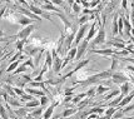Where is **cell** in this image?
I'll return each instance as SVG.
<instances>
[{
  "label": "cell",
  "mask_w": 134,
  "mask_h": 119,
  "mask_svg": "<svg viewBox=\"0 0 134 119\" xmlns=\"http://www.w3.org/2000/svg\"><path fill=\"white\" fill-rule=\"evenodd\" d=\"M114 71L110 70V69H107V70H103L100 73H95L93 75H89L87 79L84 80H79L76 82L75 84H78L79 87H89V85H93V84H97V83H100L102 80H107V79H110L111 74Z\"/></svg>",
  "instance_id": "1"
},
{
  "label": "cell",
  "mask_w": 134,
  "mask_h": 119,
  "mask_svg": "<svg viewBox=\"0 0 134 119\" xmlns=\"http://www.w3.org/2000/svg\"><path fill=\"white\" fill-rule=\"evenodd\" d=\"M35 30V25L34 24H30V25H26V26H24L23 29L20 30L19 33H18L16 35H15V39L18 40H23V39H28V36L33 33Z\"/></svg>",
  "instance_id": "2"
},
{
  "label": "cell",
  "mask_w": 134,
  "mask_h": 119,
  "mask_svg": "<svg viewBox=\"0 0 134 119\" xmlns=\"http://www.w3.org/2000/svg\"><path fill=\"white\" fill-rule=\"evenodd\" d=\"M89 28H90V26H89L88 24H83V25L79 26V29H78V31H76V34H75V38H74V45H78V44L85 38Z\"/></svg>",
  "instance_id": "3"
},
{
  "label": "cell",
  "mask_w": 134,
  "mask_h": 119,
  "mask_svg": "<svg viewBox=\"0 0 134 119\" xmlns=\"http://www.w3.org/2000/svg\"><path fill=\"white\" fill-rule=\"evenodd\" d=\"M111 82L115 84H119V85H122L123 83H127L129 82V78L127 74H124V73H120V71H114L113 74H111Z\"/></svg>",
  "instance_id": "4"
},
{
  "label": "cell",
  "mask_w": 134,
  "mask_h": 119,
  "mask_svg": "<svg viewBox=\"0 0 134 119\" xmlns=\"http://www.w3.org/2000/svg\"><path fill=\"white\" fill-rule=\"evenodd\" d=\"M52 56H53V70L55 71V73H59V71L62 70V64H63V60L60 59V56H59V54L55 52V49H53L52 52Z\"/></svg>",
  "instance_id": "5"
},
{
  "label": "cell",
  "mask_w": 134,
  "mask_h": 119,
  "mask_svg": "<svg viewBox=\"0 0 134 119\" xmlns=\"http://www.w3.org/2000/svg\"><path fill=\"white\" fill-rule=\"evenodd\" d=\"M105 43V30H104V25L100 26V29L98 30L97 35L94 36V40L92 43V48L95 45H99V44H104Z\"/></svg>",
  "instance_id": "6"
},
{
  "label": "cell",
  "mask_w": 134,
  "mask_h": 119,
  "mask_svg": "<svg viewBox=\"0 0 134 119\" xmlns=\"http://www.w3.org/2000/svg\"><path fill=\"white\" fill-rule=\"evenodd\" d=\"M88 45H89V42L84 40V39H83V42H80L78 44V48H76V56H75L76 61L83 58V55L85 54V52H87V49H88Z\"/></svg>",
  "instance_id": "7"
},
{
  "label": "cell",
  "mask_w": 134,
  "mask_h": 119,
  "mask_svg": "<svg viewBox=\"0 0 134 119\" xmlns=\"http://www.w3.org/2000/svg\"><path fill=\"white\" fill-rule=\"evenodd\" d=\"M28 9H29L31 13H34L35 15H38V16H43V18L48 19L49 21H53L52 16H50L48 13H45V10H43L41 8H38V6H35V5H29L28 6Z\"/></svg>",
  "instance_id": "8"
},
{
  "label": "cell",
  "mask_w": 134,
  "mask_h": 119,
  "mask_svg": "<svg viewBox=\"0 0 134 119\" xmlns=\"http://www.w3.org/2000/svg\"><path fill=\"white\" fill-rule=\"evenodd\" d=\"M59 103H60L59 100H55L54 103L49 104V105L47 107V109L44 110V113H43V119H50L52 118L53 113H54V109L59 105Z\"/></svg>",
  "instance_id": "9"
},
{
  "label": "cell",
  "mask_w": 134,
  "mask_h": 119,
  "mask_svg": "<svg viewBox=\"0 0 134 119\" xmlns=\"http://www.w3.org/2000/svg\"><path fill=\"white\" fill-rule=\"evenodd\" d=\"M16 10H19L20 12V14H24L25 16H28V18L33 19V20H38V21H41L40 16H38V15H35L34 13H31L29 10V9H25V8H23V6H16Z\"/></svg>",
  "instance_id": "10"
},
{
  "label": "cell",
  "mask_w": 134,
  "mask_h": 119,
  "mask_svg": "<svg viewBox=\"0 0 134 119\" xmlns=\"http://www.w3.org/2000/svg\"><path fill=\"white\" fill-rule=\"evenodd\" d=\"M15 21H16L18 24H20V25H23V26H26V25L33 24V19L25 16L24 14H16V16H15Z\"/></svg>",
  "instance_id": "11"
},
{
  "label": "cell",
  "mask_w": 134,
  "mask_h": 119,
  "mask_svg": "<svg viewBox=\"0 0 134 119\" xmlns=\"http://www.w3.org/2000/svg\"><path fill=\"white\" fill-rule=\"evenodd\" d=\"M97 23H98V21H95V23H93L90 25V28L88 30V33H87V35H85V38H84V40L90 42L94 36L97 35V33H98V30H97Z\"/></svg>",
  "instance_id": "12"
},
{
  "label": "cell",
  "mask_w": 134,
  "mask_h": 119,
  "mask_svg": "<svg viewBox=\"0 0 134 119\" xmlns=\"http://www.w3.org/2000/svg\"><path fill=\"white\" fill-rule=\"evenodd\" d=\"M114 49H92V53L99 54V55H104V56H111L114 55Z\"/></svg>",
  "instance_id": "13"
},
{
  "label": "cell",
  "mask_w": 134,
  "mask_h": 119,
  "mask_svg": "<svg viewBox=\"0 0 134 119\" xmlns=\"http://www.w3.org/2000/svg\"><path fill=\"white\" fill-rule=\"evenodd\" d=\"M24 90H25V93L33 95V97H39V98H40V97H43V95H47L44 90H38V89H35V88H30V87L25 88Z\"/></svg>",
  "instance_id": "14"
},
{
  "label": "cell",
  "mask_w": 134,
  "mask_h": 119,
  "mask_svg": "<svg viewBox=\"0 0 134 119\" xmlns=\"http://www.w3.org/2000/svg\"><path fill=\"white\" fill-rule=\"evenodd\" d=\"M14 113H15V115H16L18 118L24 119L28 114H29V110H28V108L20 107V108H16V110H14Z\"/></svg>",
  "instance_id": "15"
},
{
  "label": "cell",
  "mask_w": 134,
  "mask_h": 119,
  "mask_svg": "<svg viewBox=\"0 0 134 119\" xmlns=\"http://www.w3.org/2000/svg\"><path fill=\"white\" fill-rule=\"evenodd\" d=\"M41 9H43V10H49V12H54V13H60V12H62L58 6H55L54 4H52V3H45V4H41Z\"/></svg>",
  "instance_id": "16"
},
{
  "label": "cell",
  "mask_w": 134,
  "mask_h": 119,
  "mask_svg": "<svg viewBox=\"0 0 134 119\" xmlns=\"http://www.w3.org/2000/svg\"><path fill=\"white\" fill-rule=\"evenodd\" d=\"M134 99V93H130V94H128L127 97H124L122 99V101L119 103V105H118L117 108H123V107H127L130 101Z\"/></svg>",
  "instance_id": "17"
},
{
  "label": "cell",
  "mask_w": 134,
  "mask_h": 119,
  "mask_svg": "<svg viewBox=\"0 0 134 119\" xmlns=\"http://www.w3.org/2000/svg\"><path fill=\"white\" fill-rule=\"evenodd\" d=\"M109 45H113L114 48H117V49H125V43L123 42L122 39H113L111 42L108 43Z\"/></svg>",
  "instance_id": "18"
},
{
  "label": "cell",
  "mask_w": 134,
  "mask_h": 119,
  "mask_svg": "<svg viewBox=\"0 0 134 119\" xmlns=\"http://www.w3.org/2000/svg\"><path fill=\"white\" fill-rule=\"evenodd\" d=\"M79 109L78 108H66L65 110H63V113L60 114V118H68L70 115H74Z\"/></svg>",
  "instance_id": "19"
},
{
  "label": "cell",
  "mask_w": 134,
  "mask_h": 119,
  "mask_svg": "<svg viewBox=\"0 0 134 119\" xmlns=\"http://www.w3.org/2000/svg\"><path fill=\"white\" fill-rule=\"evenodd\" d=\"M123 21H124V33H125V35L130 36V34H132V24L129 21L128 16H124Z\"/></svg>",
  "instance_id": "20"
},
{
  "label": "cell",
  "mask_w": 134,
  "mask_h": 119,
  "mask_svg": "<svg viewBox=\"0 0 134 119\" xmlns=\"http://www.w3.org/2000/svg\"><path fill=\"white\" fill-rule=\"evenodd\" d=\"M111 34H113V36H115L117 34H119V30H118V14L114 15L113 23H111Z\"/></svg>",
  "instance_id": "21"
},
{
  "label": "cell",
  "mask_w": 134,
  "mask_h": 119,
  "mask_svg": "<svg viewBox=\"0 0 134 119\" xmlns=\"http://www.w3.org/2000/svg\"><path fill=\"white\" fill-rule=\"evenodd\" d=\"M120 94L123 95V97H127V95L129 94V92H130V84H129V82H127V83H123L122 85H120Z\"/></svg>",
  "instance_id": "22"
},
{
  "label": "cell",
  "mask_w": 134,
  "mask_h": 119,
  "mask_svg": "<svg viewBox=\"0 0 134 119\" xmlns=\"http://www.w3.org/2000/svg\"><path fill=\"white\" fill-rule=\"evenodd\" d=\"M124 16L123 15H118V30H119V34L123 35L124 34Z\"/></svg>",
  "instance_id": "23"
},
{
  "label": "cell",
  "mask_w": 134,
  "mask_h": 119,
  "mask_svg": "<svg viewBox=\"0 0 134 119\" xmlns=\"http://www.w3.org/2000/svg\"><path fill=\"white\" fill-rule=\"evenodd\" d=\"M108 90H110L109 87H104V85L99 84V85L95 88V95H102V94H104V93H107Z\"/></svg>",
  "instance_id": "24"
},
{
  "label": "cell",
  "mask_w": 134,
  "mask_h": 119,
  "mask_svg": "<svg viewBox=\"0 0 134 119\" xmlns=\"http://www.w3.org/2000/svg\"><path fill=\"white\" fill-rule=\"evenodd\" d=\"M40 107V101L38 100V99H33V100H29L25 103V108H38Z\"/></svg>",
  "instance_id": "25"
},
{
  "label": "cell",
  "mask_w": 134,
  "mask_h": 119,
  "mask_svg": "<svg viewBox=\"0 0 134 119\" xmlns=\"http://www.w3.org/2000/svg\"><path fill=\"white\" fill-rule=\"evenodd\" d=\"M24 50H25V52H26V53L31 56V55H35V54H36V52H38V50H40V49H39L38 47H34V45H28V47L25 48Z\"/></svg>",
  "instance_id": "26"
},
{
  "label": "cell",
  "mask_w": 134,
  "mask_h": 119,
  "mask_svg": "<svg viewBox=\"0 0 134 119\" xmlns=\"http://www.w3.org/2000/svg\"><path fill=\"white\" fill-rule=\"evenodd\" d=\"M44 109L45 108H43V107H40V108H36L35 110H33V112H30V114L34 117L35 119H38L39 117H41L43 115V113H44Z\"/></svg>",
  "instance_id": "27"
},
{
  "label": "cell",
  "mask_w": 134,
  "mask_h": 119,
  "mask_svg": "<svg viewBox=\"0 0 134 119\" xmlns=\"http://www.w3.org/2000/svg\"><path fill=\"white\" fill-rule=\"evenodd\" d=\"M39 101H40V107L47 108L48 105H49V103H50V98H49L48 95H43V97H40Z\"/></svg>",
  "instance_id": "28"
},
{
  "label": "cell",
  "mask_w": 134,
  "mask_h": 119,
  "mask_svg": "<svg viewBox=\"0 0 134 119\" xmlns=\"http://www.w3.org/2000/svg\"><path fill=\"white\" fill-rule=\"evenodd\" d=\"M26 39H23V40H16V43H15V48H16V50L18 52H21L23 53V50H24V45L26 44Z\"/></svg>",
  "instance_id": "29"
},
{
  "label": "cell",
  "mask_w": 134,
  "mask_h": 119,
  "mask_svg": "<svg viewBox=\"0 0 134 119\" xmlns=\"http://www.w3.org/2000/svg\"><path fill=\"white\" fill-rule=\"evenodd\" d=\"M19 65H20V60H16V61H13V63H10V65L6 68V73H13V71L15 70Z\"/></svg>",
  "instance_id": "30"
},
{
  "label": "cell",
  "mask_w": 134,
  "mask_h": 119,
  "mask_svg": "<svg viewBox=\"0 0 134 119\" xmlns=\"http://www.w3.org/2000/svg\"><path fill=\"white\" fill-rule=\"evenodd\" d=\"M45 64L49 66V69L53 68V56H52V53L48 50L47 54H45Z\"/></svg>",
  "instance_id": "31"
},
{
  "label": "cell",
  "mask_w": 134,
  "mask_h": 119,
  "mask_svg": "<svg viewBox=\"0 0 134 119\" xmlns=\"http://www.w3.org/2000/svg\"><path fill=\"white\" fill-rule=\"evenodd\" d=\"M84 98H87V93H82V94H78L76 97H73L71 98V103L73 104H78L80 100H83Z\"/></svg>",
  "instance_id": "32"
},
{
  "label": "cell",
  "mask_w": 134,
  "mask_h": 119,
  "mask_svg": "<svg viewBox=\"0 0 134 119\" xmlns=\"http://www.w3.org/2000/svg\"><path fill=\"white\" fill-rule=\"evenodd\" d=\"M90 99H92V98H84V99H83V100H80L79 101V103H78V109H79V110H80V109H83V108H85L88 105V104H89V103H90Z\"/></svg>",
  "instance_id": "33"
},
{
  "label": "cell",
  "mask_w": 134,
  "mask_h": 119,
  "mask_svg": "<svg viewBox=\"0 0 134 119\" xmlns=\"http://www.w3.org/2000/svg\"><path fill=\"white\" fill-rule=\"evenodd\" d=\"M104 107H93L89 112L90 113H94V114H98V115H103L104 114Z\"/></svg>",
  "instance_id": "34"
},
{
  "label": "cell",
  "mask_w": 134,
  "mask_h": 119,
  "mask_svg": "<svg viewBox=\"0 0 134 119\" xmlns=\"http://www.w3.org/2000/svg\"><path fill=\"white\" fill-rule=\"evenodd\" d=\"M0 117L3 119H9V115H8V112H6V108L3 105L1 99H0Z\"/></svg>",
  "instance_id": "35"
},
{
  "label": "cell",
  "mask_w": 134,
  "mask_h": 119,
  "mask_svg": "<svg viewBox=\"0 0 134 119\" xmlns=\"http://www.w3.org/2000/svg\"><path fill=\"white\" fill-rule=\"evenodd\" d=\"M120 94V90L119 89H115V90H111L109 94H107L104 97L105 100H109V99H111V98H115V97H118V95Z\"/></svg>",
  "instance_id": "36"
},
{
  "label": "cell",
  "mask_w": 134,
  "mask_h": 119,
  "mask_svg": "<svg viewBox=\"0 0 134 119\" xmlns=\"http://www.w3.org/2000/svg\"><path fill=\"white\" fill-rule=\"evenodd\" d=\"M26 69H28V66L25 65V64H20V65L18 66L15 70L13 71V75H16V74H20V73H24V71H26Z\"/></svg>",
  "instance_id": "37"
},
{
  "label": "cell",
  "mask_w": 134,
  "mask_h": 119,
  "mask_svg": "<svg viewBox=\"0 0 134 119\" xmlns=\"http://www.w3.org/2000/svg\"><path fill=\"white\" fill-rule=\"evenodd\" d=\"M123 110L120 109V108H118L117 110H115V113L111 115V119H120V118H123Z\"/></svg>",
  "instance_id": "38"
},
{
  "label": "cell",
  "mask_w": 134,
  "mask_h": 119,
  "mask_svg": "<svg viewBox=\"0 0 134 119\" xmlns=\"http://www.w3.org/2000/svg\"><path fill=\"white\" fill-rule=\"evenodd\" d=\"M118 108H114V107H108V109H105L104 110V114L105 115H109V117H111L113 114L115 113V110H117Z\"/></svg>",
  "instance_id": "39"
},
{
  "label": "cell",
  "mask_w": 134,
  "mask_h": 119,
  "mask_svg": "<svg viewBox=\"0 0 134 119\" xmlns=\"http://www.w3.org/2000/svg\"><path fill=\"white\" fill-rule=\"evenodd\" d=\"M13 89H14V93L19 97H23L25 94V90H23V88H19V87H13Z\"/></svg>",
  "instance_id": "40"
},
{
  "label": "cell",
  "mask_w": 134,
  "mask_h": 119,
  "mask_svg": "<svg viewBox=\"0 0 134 119\" xmlns=\"http://www.w3.org/2000/svg\"><path fill=\"white\" fill-rule=\"evenodd\" d=\"M20 99H21V101H29V100H33V99H34V97H33V95H30V94H28V93H25L23 97H20Z\"/></svg>",
  "instance_id": "41"
},
{
  "label": "cell",
  "mask_w": 134,
  "mask_h": 119,
  "mask_svg": "<svg viewBox=\"0 0 134 119\" xmlns=\"http://www.w3.org/2000/svg\"><path fill=\"white\" fill-rule=\"evenodd\" d=\"M24 64L26 66H29V68H31V69H35V64L33 63V59H31V58H28V59L24 61Z\"/></svg>",
  "instance_id": "42"
},
{
  "label": "cell",
  "mask_w": 134,
  "mask_h": 119,
  "mask_svg": "<svg viewBox=\"0 0 134 119\" xmlns=\"http://www.w3.org/2000/svg\"><path fill=\"white\" fill-rule=\"evenodd\" d=\"M71 9H73V12L75 13V14H78V13L80 12L82 9H80V4H78V3H73V5H71Z\"/></svg>",
  "instance_id": "43"
},
{
  "label": "cell",
  "mask_w": 134,
  "mask_h": 119,
  "mask_svg": "<svg viewBox=\"0 0 134 119\" xmlns=\"http://www.w3.org/2000/svg\"><path fill=\"white\" fill-rule=\"evenodd\" d=\"M130 24L134 28V1H132V13H130Z\"/></svg>",
  "instance_id": "44"
},
{
  "label": "cell",
  "mask_w": 134,
  "mask_h": 119,
  "mask_svg": "<svg viewBox=\"0 0 134 119\" xmlns=\"http://www.w3.org/2000/svg\"><path fill=\"white\" fill-rule=\"evenodd\" d=\"M87 93V97L88 98H92V97H95V88H90V89L88 90V92H85Z\"/></svg>",
  "instance_id": "45"
},
{
  "label": "cell",
  "mask_w": 134,
  "mask_h": 119,
  "mask_svg": "<svg viewBox=\"0 0 134 119\" xmlns=\"http://www.w3.org/2000/svg\"><path fill=\"white\" fill-rule=\"evenodd\" d=\"M133 109H134V103L133 104H128V105L124 108V109H122V110H123V113H127V112H130V110H133Z\"/></svg>",
  "instance_id": "46"
},
{
  "label": "cell",
  "mask_w": 134,
  "mask_h": 119,
  "mask_svg": "<svg viewBox=\"0 0 134 119\" xmlns=\"http://www.w3.org/2000/svg\"><path fill=\"white\" fill-rule=\"evenodd\" d=\"M50 3H52V4H54L55 6H57V5H63V4H64V0H52Z\"/></svg>",
  "instance_id": "47"
},
{
  "label": "cell",
  "mask_w": 134,
  "mask_h": 119,
  "mask_svg": "<svg viewBox=\"0 0 134 119\" xmlns=\"http://www.w3.org/2000/svg\"><path fill=\"white\" fill-rule=\"evenodd\" d=\"M122 8L124 10H128V0H122Z\"/></svg>",
  "instance_id": "48"
},
{
  "label": "cell",
  "mask_w": 134,
  "mask_h": 119,
  "mask_svg": "<svg viewBox=\"0 0 134 119\" xmlns=\"http://www.w3.org/2000/svg\"><path fill=\"white\" fill-rule=\"evenodd\" d=\"M125 70L129 71V73H134V65H132V64L127 65V66H125Z\"/></svg>",
  "instance_id": "49"
},
{
  "label": "cell",
  "mask_w": 134,
  "mask_h": 119,
  "mask_svg": "<svg viewBox=\"0 0 134 119\" xmlns=\"http://www.w3.org/2000/svg\"><path fill=\"white\" fill-rule=\"evenodd\" d=\"M98 119H111V117H109V115H102V117H99V118Z\"/></svg>",
  "instance_id": "50"
},
{
  "label": "cell",
  "mask_w": 134,
  "mask_h": 119,
  "mask_svg": "<svg viewBox=\"0 0 134 119\" xmlns=\"http://www.w3.org/2000/svg\"><path fill=\"white\" fill-rule=\"evenodd\" d=\"M24 119H35V118L33 117V115H31V114H30V112H29V114H28V115H26V117H25Z\"/></svg>",
  "instance_id": "51"
},
{
  "label": "cell",
  "mask_w": 134,
  "mask_h": 119,
  "mask_svg": "<svg viewBox=\"0 0 134 119\" xmlns=\"http://www.w3.org/2000/svg\"><path fill=\"white\" fill-rule=\"evenodd\" d=\"M73 3H74V0H68V4H69L70 6L73 5Z\"/></svg>",
  "instance_id": "52"
},
{
  "label": "cell",
  "mask_w": 134,
  "mask_h": 119,
  "mask_svg": "<svg viewBox=\"0 0 134 119\" xmlns=\"http://www.w3.org/2000/svg\"><path fill=\"white\" fill-rule=\"evenodd\" d=\"M120 119H134V117H123Z\"/></svg>",
  "instance_id": "53"
},
{
  "label": "cell",
  "mask_w": 134,
  "mask_h": 119,
  "mask_svg": "<svg viewBox=\"0 0 134 119\" xmlns=\"http://www.w3.org/2000/svg\"><path fill=\"white\" fill-rule=\"evenodd\" d=\"M4 35H5V34H4V31H3V30H0V38H3Z\"/></svg>",
  "instance_id": "54"
},
{
  "label": "cell",
  "mask_w": 134,
  "mask_h": 119,
  "mask_svg": "<svg viewBox=\"0 0 134 119\" xmlns=\"http://www.w3.org/2000/svg\"><path fill=\"white\" fill-rule=\"evenodd\" d=\"M3 71H4L3 69H0V80H1V77H3Z\"/></svg>",
  "instance_id": "55"
},
{
  "label": "cell",
  "mask_w": 134,
  "mask_h": 119,
  "mask_svg": "<svg viewBox=\"0 0 134 119\" xmlns=\"http://www.w3.org/2000/svg\"><path fill=\"white\" fill-rule=\"evenodd\" d=\"M50 119H60V115H58V117H53V118H50Z\"/></svg>",
  "instance_id": "56"
},
{
  "label": "cell",
  "mask_w": 134,
  "mask_h": 119,
  "mask_svg": "<svg viewBox=\"0 0 134 119\" xmlns=\"http://www.w3.org/2000/svg\"><path fill=\"white\" fill-rule=\"evenodd\" d=\"M0 1H5V3H10L12 0H0Z\"/></svg>",
  "instance_id": "57"
},
{
  "label": "cell",
  "mask_w": 134,
  "mask_h": 119,
  "mask_svg": "<svg viewBox=\"0 0 134 119\" xmlns=\"http://www.w3.org/2000/svg\"><path fill=\"white\" fill-rule=\"evenodd\" d=\"M38 119H43V117H39V118H38Z\"/></svg>",
  "instance_id": "58"
},
{
  "label": "cell",
  "mask_w": 134,
  "mask_h": 119,
  "mask_svg": "<svg viewBox=\"0 0 134 119\" xmlns=\"http://www.w3.org/2000/svg\"><path fill=\"white\" fill-rule=\"evenodd\" d=\"M110 1H114V0H110Z\"/></svg>",
  "instance_id": "59"
},
{
  "label": "cell",
  "mask_w": 134,
  "mask_h": 119,
  "mask_svg": "<svg viewBox=\"0 0 134 119\" xmlns=\"http://www.w3.org/2000/svg\"><path fill=\"white\" fill-rule=\"evenodd\" d=\"M25 1H28V0H25Z\"/></svg>",
  "instance_id": "60"
},
{
  "label": "cell",
  "mask_w": 134,
  "mask_h": 119,
  "mask_svg": "<svg viewBox=\"0 0 134 119\" xmlns=\"http://www.w3.org/2000/svg\"><path fill=\"white\" fill-rule=\"evenodd\" d=\"M0 63H1V60H0Z\"/></svg>",
  "instance_id": "61"
}]
</instances>
